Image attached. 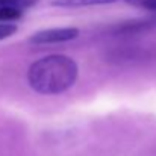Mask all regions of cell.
I'll return each instance as SVG.
<instances>
[{"mask_svg":"<svg viewBox=\"0 0 156 156\" xmlns=\"http://www.w3.org/2000/svg\"><path fill=\"white\" fill-rule=\"evenodd\" d=\"M79 76L74 59L65 55H49L35 61L27 71L30 88L44 96H55L68 91Z\"/></svg>","mask_w":156,"mask_h":156,"instance_id":"6da1fadb","label":"cell"},{"mask_svg":"<svg viewBox=\"0 0 156 156\" xmlns=\"http://www.w3.org/2000/svg\"><path fill=\"white\" fill-rule=\"evenodd\" d=\"M79 37V29L73 26L67 27H53V29H44L35 32L30 38L29 43L35 46H50V44H61V43H68L71 40H76Z\"/></svg>","mask_w":156,"mask_h":156,"instance_id":"7a4b0ae2","label":"cell"},{"mask_svg":"<svg viewBox=\"0 0 156 156\" xmlns=\"http://www.w3.org/2000/svg\"><path fill=\"white\" fill-rule=\"evenodd\" d=\"M17 32V26L12 23V24H6V23H0V41L2 40H6L9 37H12L14 34Z\"/></svg>","mask_w":156,"mask_h":156,"instance_id":"8992f818","label":"cell"},{"mask_svg":"<svg viewBox=\"0 0 156 156\" xmlns=\"http://www.w3.org/2000/svg\"><path fill=\"white\" fill-rule=\"evenodd\" d=\"M155 20H156V14H155Z\"/></svg>","mask_w":156,"mask_h":156,"instance_id":"52a82bcc","label":"cell"},{"mask_svg":"<svg viewBox=\"0 0 156 156\" xmlns=\"http://www.w3.org/2000/svg\"><path fill=\"white\" fill-rule=\"evenodd\" d=\"M117 0H52V6L55 8H65V9H76V8H90V6H100L111 5Z\"/></svg>","mask_w":156,"mask_h":156,"instance_id":"3957f363","label":"cell"},{"mask_svg":"<svg viewBox=\"0 0 156 156\" xmlns=\"http://www.w3.org/2000/svg\"><path fill=\"white\" fill-rule=\"evenodd\" d=\"M127 2L135 5V6H140L143 9H147V11L156 14V0H127Z\"/></svg>","mask_w":156,"mask_h":156,"instance_id":"5b68a950","label":"cell"},{"mask_svg":"<svg viewBox=\"0 0 156 156\" xmlns=\"http://www.w3.org/2000/svg\"><path fill=\"white\" fill-rule=\"evenodd\" d=\"M21 15H23L21 9L11 8V6H0V23L12 24V21L20 20Z\"/></svg>","mask_w":156,"mask_h":156,"instance_id":"277c9868","label":"cell"}]
</instances>
